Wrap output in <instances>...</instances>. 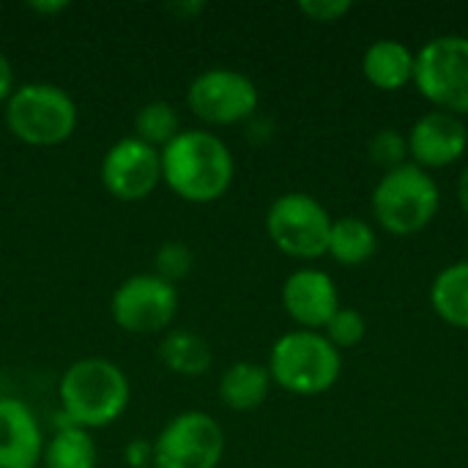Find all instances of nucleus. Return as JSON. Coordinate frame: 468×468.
I'll return each instance as SVG.
<instances>
[{
    "mask_svg": "<svg viewBox=\"0 0 468 468\" xmlns=\"http://www.w3.org/2000/svg\"><path fill=\"white\" fill-rule=\"evenodd\" d=\"M367 154H370V162L376 167L389 173V170H398V167L406 165V159H409V140L398 129H378L370 137V143H367Z\"/></svg>",
    "mask_w": 468,
    "mask_h": 468,
    "instance_id": "5701e85b",
    "label": "nucleus"
},
{
    "mask_svg": "<svg viewBox=\"0 0 468 468\" xmlns=\"http://www.w3.org/2000/svg\"><path fill=\"white\" fill-rule=\"evenodd\" d=\"M329 211L307 192L280 195L266 214V233L271 244L299 261H315L326 255L332 233Z\"/></svg>",
    "mask_w": 468,
    "mask_h": 468,
    "instance_id": "0eeeda50",
    "label": "nucleus"
},
{
    "mask_svg": "<svg viewBox=\"0 0 468 468\" xmlns=\"http://www.w3.org/2000/svg\"><path fill=\"white\" fill-rule=\"evenodd\" d=\"M181 132V121L178 112L170 101L165 99H154L145 101L137 115H134V137L148 143L151 148L162 151L165 145H170Z\"/></svg>",
    "mask_w": 468,
    "mask_h": 468,
    "instance_id": "412c9836",
    "label": "nucleus"
},
{
    "mask_svg": "<svg viewBox=\"0 0 468 468\" xmlns=\"http://www.w3.org/2000/svg\"><path fill=\"white\" fill-rule=\"evenodd\" d=\"M439 184L428 170L406 162L381 176L373 189V217L395 236H414L425 230L439 214Z\"/></svg>",
    "mask_w": 468,
    "mask_h": 468,
    "instance_id": "39448f33",
    "label": "nucleus"
},
{
    "mask_svg": "<svg viewBox=\"0 0 468 468\" xmlns=\"http://www.w3.org/2000/svg\"><path fill=\"white\" fill-rule=\"evenodd\" d=\"M324 329H326L324 337L340 351V348H354V346H359V343L365 340L367 324H365V318H362L356 310L340 307Z\"/></svg>",
    "mask_w": 468,
    "mask_h": 468,
    "instance_id": "b1692460",
    "label": "nucleus"
},
{
    "mask_svg": "<svg viewBox=\"0 0 468 468\" xmlns=\"http://www.w3.org/2000/svg\"><path fill=\"white\" fill-rule=\"evenodd\" d=\"M261 101L258 85L236 69H206L186 88V107L203 123L230 126L255 115Z\"/></svg>",
    "mask_w": 468,
    "mask_h": 468,
    "instance_id": "1a4fd4ad",
    "label": "nucleus"
},
{
    "mask_svg": "<svg viewBox=\"0 0 468 468\" xmlns=\"http://www.w3.org/2000/svg\"><path fill=\"white\" fill-rule=\"evenodd\" d=\"M271 389V376L266 365L258 362H236L219 378V400L230 411H255L266 403Z\"/></svg>",
    "mask_w": 468,
    "mask_h": 468,
    "instance_id": "dca6fc26",
    "label": "nucleus"
},
{
    "mask_svg": "<svg viewBox=\"0 0 468 468\" xmlns=\"http://www.w3.org/2000/svg\"><path fill=\"white\" fill-rule=\"evenodd\" d=\"M282 307L302 329L318 332L340 310V293L326 271L296 269L282 285Z\"/></svg>",
    "mask_w": 468,
    "mask_h": 468,
    "instance_id": "ddd939ff",
    "label": "nucleus"
},
{
    "mask_svg": "<svg viewBox=\"0 0 468 468\" xmlns=\"http://www.w3.org/2000/svg\"><path fill=\"white\" fill-rule=\"evenodd\" d=\"M406 140H409L411 165L422 170L450 167L458 159H463V154L468 151V129L463 118L444 110L425 112L411 126Z\"/></svg>",
    "mask_w": 468,
    "mask_h": 468,
    "instance_id": "f8f14e48",
    "label": "nucleus"
},
{
    "mask_svg": "<svg viewBox=\"0 0 468 468\" xmlns=\"http://www.w3.org/2000/svg\"><path fill=\"white\" fill-rule=\"evenodd\" d=\"M458 200H461L463 214L468 217V167L461 173V178H458Z\"/></svg>",
    "mask_w": 468,
    "mask_h": 468,
    "instance_id": "bb28decb",
    "label": "nucleus"
},
{
    "mask_svg": "<svg viewBox=\"0 0 468 468\" xmlns=\"http://www.w3.org/2000/svg\"><path fill=\"white\" fill-rule=\"evenodd\" d=\"M431 304L444 324L455 329H468V261L447 266L433 280Z\"/></svg>",
    "mask_w": 468,
    "mask_h": 468,
    "instance_id": "a211bd4d",
    "label": "nucleus"
},
{
    "mask_svg": "<svg viewBox=\"0 0 468 468\" xmlns=\"http://www.w3.org/2000/svg\"><path fill=\"white\" fill-rule=\"evenodd\" d=\"M99 178L115 200H145L162 184V154L137 137H123L107 148Z\"/></svg>",
    "mask_w": 468,
    "mask_h": 468,
    "instance_id": "9b49d317",
    "label": "nucleus"
},
{
    "mask_svg": "<svg viewBox=\"0 0 468 468\" xmlns=\"http://www.w3.org/2000/svg\"><path fill=\"white\" fill-rule=\"evenodd\" d=\"M30 8H36L38 14H55V11H63L66 3H33Z\"/></svg>",
    "mask_w": 468,
    "mask_h": 468,
    "instance_id": "cd10ccee",
    "label": "nucleus"
},
{
    "mask_svg": "<svg viewBox=\"0 0 468 468\" xmlns=\"http://www.w3.org/2000/svg\"><path fill=\"white\" fill-rule=\"evenodd\" d=\"M110 313L129 335H159L178 315V291L156 274H134L115 288Z\"/></svg>",
    "mask_w": 468,
    "mask_h": 468,
    "instance_id": "9d476101",
    "label": "nucleus"
},
{
    "mask_svg": "<svg viewBox=\"0 0 468 468\" xmlns=\"http://www.w3.org/2000/svg\"><path fill=\"white\" fill-rule=\"evenodd\" d=\"M362 71L378 90H400L414 82V52L398 38H378L365 49Z\"/></svg>",
    "mask_w": 468,
    "mask_h": 468,
    "instance_id": "2eb2a0df",
    "label": "nucleus"
},
{
    "mask_svg": "<svg viewBox=\"0 0 468 468\" xmlns=\"http://www.w3.org/2000/svg\"><path fill=\"white\" fill-rule=\"evenodd\" d=\"M14 69H11V60L0 52V104H5L14 93Z\"/></svg>",
    "mask_w": 468,
    "mask_h": 468,
    "instance_id": "a878e982",
    "label": "nucleus"
},
{
    "mask_svg": "<svg viewBox=\"0 0 468 468\" xmlns=\"http://www.w3.org/2000/svg\"><path fill=\"white\" fill-rule=\"evenodd\" d=\"M41 455V425L30 406L16 398H0V468H36Z\"/></svg>",
    "mask_w": 468,
    "mask_h": 468,
    "instance_id": "4468645a",
    "label": "nucleus"
},
{
    "mask_svg": "<svg viewBox=\"0 0 468 468\" xmlns=\"http://www.w3.org/2000/svg\"><path fill=\"white\" fill-rule=\"evenodd\" d=\"M162 181L186 203H214L233 184V154L203 129H181L162 151Z\"/></svg>",
    "mask_w": 468,
    "mask_h": 468,
    "instance_id": "f257e3e1",
    "label": "nucleus"
},
{
    "mask_svg": "<svg viewBox=\"0 0 468 468\" xmlns=\"http://www.w3.org/2000/svg\"><path fill=\"white\" fill-rule=\"evenodd\" d=\"M269 376L291 395L313 398L329 392L343 370L340 351L318 332L296 329L282 335L269 354Z\"/></svg>",
    "mask_w": 468,
    "mask_h": 468,
    "instance_id": "7ed1b4c3",
    "label": "nucleus"
},
{
    "mask_svg": "<svg viewBox=\"0 0 468 468\" xmlns=\"http://www.w3.org/2000/svg\"><path fill=\"white\" fill-rule=\"evenodd\" d=\"M154 274L170 285H178L181 280H186L195 269V252L189 244L184 241H165L156 255H154Z\"/></svg>",
    "mask_w": 468,
    "mask_h": 468,
    "instance_id": "4be33fe9",
    "label": "nucleus"
},
{
    "mask_svg": "<svg viewBox=\"0 0 468 468\" xmlns=\"http://www.w3.org/2000/svg\"><path fill=\"white\" fill-rule=\"evenodd\" d=\"M58 398L69 425L93 431L121 420L129 406L132 387L115 362L88 356L66 367L58 384Z\"/></svg>",
    "mask_w": 468,
    "mask_h": 468,
    "instance_id": "f03ea898",
    "label": "nucleus"
},
{
    "mask_svg": "<svg viewBox=\"0 0 468 468\" xmlns=\"http://www.w3.org/2000/svg\"><path fill=\"white\" fill-rule=\"evenodd\" d=\"M225 455V431L206 411L173 417L154 441L156 468H217Z\"/></svg>",
    "mask_w": 468,
    "mask_h": 468,
    "instance_id": "6e6552de",
    "label": "nucleus"
},
{
    "mask_svg": "<svg viewBox=\"0 0 468 468\" xmlns=\"http://www.w3.org/2000/svg\"><path fill=\"white\" fill-rule=\"evenodd\" d=\"M376 233L359 217H343L332 222L326 255H332L340 266H362L376 255Z\"/></svg>",
    "mask_w": 468,
    "mask_h": 468,
    "instance_id": "6ab92c4d",
    "label": "nucleus"
},
{
    "mask_svg": "<svg viewBox=\"0 0 468 468\" xmlns=\"http://www.w3.org/2000/svg\"><path fill=\"white\" fill-rule=\"evenodd\" d=\"M159 359L170 373L184 376V378H197V376L208 373L214 354H211V346L206 343V337H200L197 332L167 329L159 343Z\"/></svg>",
    "mask_w": 468,
    "mask_h": 468,
    "instance_id": "f3484780",
    "label": "nucleus"
},
{
    "mask_svg": "<svg viewBox=\"0 0 468 468\" xmlns=\"http://www.w3.org/2000/svg\"><path fill=\"white\" fill-rule=\"evenodd\" d=\"M417 90L444 112L468 115V36H436L414 55Z\"/></svg>",
    "mask_w": 468,
    "mask_h": 468,
    "instance_id": "423d86ee",
    "label": "nucleus"
},
{
    "mask_svg": "<svg viewBox=\"0 0 468 468\" xmlns=\"http://www.w3.org/2000/svg\"><path fill=\"white\" fill-rule=\"evenodd\" d=\"M96 444L88 431L63 425L55 436L44 444L41 463L44 468H96Z\"/></svg>",
    "mask_w": 468,
    "mask_h": 468,
    "instance_id": "aec40b11",
    "label": "nucleus"
},
{
    "mask_svg": "<svg viewBox=\"0 0 468 468\" xmlns=\"http://www.w3.org/2000/svg\"><path fill=\"white\" fill-rule=\"evenodd\" d=\"M354 8L351 0H304L299 3V11L313 22H340Z\"/></svg>",
    "mask_w": 468,
    "mask_h": 468,
    "instance_id": "393cba45",
    "label": "nucleus"
},
{
    "mask_svg": "<svg viewBox=\"0 0 468 468\" xmlns=\"http://www.w3.org/2000/svg\"><path fill=\"white\" fill-rule=\"evenodd\" d=\"M5 126L25 145H60L77 129V104L52 82H25L5 101Z\"/></svg>",
    "mask_w": 468,
    "mask_h": 468,
    "instance_id": "20e7f679",
    "label": "nucleus"
}]
</instances>
